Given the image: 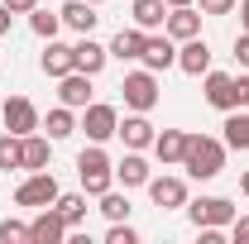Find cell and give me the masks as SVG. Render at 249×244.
<instances>
[{
    "label": "cell",
    "mask_w": 249,
    "mask_h": 244,
    "mask_svg": "<svg viewBox=\"0 0 249 244\" xmlns=\"http://www.w3.org/2000/svg\"><path fill=\"white\" fill-rule=\"evenodd\" d=\"M220 163H225V149H220L216 139H206V134H187V153H182V168L192 177H216Z\"/></svg>",
    "instance_id": "obj_1"
},
{
    "label": "cell",
    "mask_w": 249,
    "mask_h": 244,
    "mask_svg": "<svg viewBox=\"0 0 249 244\" xmlns=\"http://www.w3.org/2000/svg\"><path fill=\"white\" fill-rule=\"evenodd\" d=\"M77 177H82V187H87L91 196H106L115 168H110V158H106L101 149H82V158H77Z\"/></svg>",
    "instance_id": "obj_2"
},
{
    "label": "cell",
    "mask_w": 249,
    "mask_h": 244,
    "mask_svg": "<svg viewBox=\"0 0 249 244\" xmlns=\"http://www.w3.org/2000/svg\"><path fill=\"white\" fill-rule=\"evenodd\" d=\"M120 91H124V105L129 110H149L158 101V82H154V72H129L120 82Z\"/></svg>",
    "instance_id": "obj_3"
},
{
    "label": "cell",
    "mask_w": 249,
    "mask_h": 244,
    "mask_svg": "<svg viewBox=\"0 0 249 244\" xmlns=\"http://www.w3.org/2000/svg\"><path fill=\"white\" fill-rule=\"evenodd\" d=\"M58 201V177L53 173H34L29 182L15 192V206H53Z\"/></svg>",
    "instance_id": "obj_4"
},
{
    "label": "cell",
    "mask_w": 249,
    "mask_h": 244,
    "mask_svg": "<svg viewBox=\"0 0 249 244\" xmlns=\"http://www.w3.org/2000/svg\"><path fill=\"white\" fill-rule=\"evenodd\" d=\"M187 215H192L196 230H201V225H230V220H235V206H230L225 196H201V201L187 206Z\"/></svg>",
    "instance_id": "obj_5"
},
{
    "label": "cell",
    "mask_w": 249,
    "mask_h": 244,
    "mask_svg": "<svg viewBox=\"0 0 249 244\" xmlns=\"http://www.w3.org/2000/svg\"><path fill=\"white\" fill-rule=\"evenodd\" d=\"M0 115H5V129H10V134H19V139L38 129V110H34L24 96H10V101L0 105Z\"/></svg>",
    "instance_id": "obj_6"
},
{
    "label": "cell",
    "mask_w": 249,
    "mask_h": 244,
    "mask_svg": "<svg viewBox=\"0 0 249 244\" xmlns=\"http://www.w3.org/2000/svg\"><path fill=\"white\" fill-rule=\"evenodd\" d=\"M178 67H182L187 77H201V72L211 67V48H206L201 34H196V38H182V48H178Z\"/></svg>",
    "instance_id": "obj_7"
},
{
    "label": "cell",
    "mask_w": 249,
    "mask_h": 244,
    "mask_svg": "<svg viewBox=\"0 0 249 244\" xmlns=\"http://www.w3.org/2000/svg\"><path fill=\"white\" fill-rule=\"evenodd\" d=\"M206 101H211L216 110H235V105H240V87H235V77L211 72V77H206Z\"/></svg>",
    "instance_id": "obj_8"
},
{
    "label": "cell",
    "mask_w": 249,
    "mask_h": 244,
    "mask_svg": "<svg viewBox=\"0 0 249 244\" xmlns=\"http://www.w3.org/2000/svg\"><path fill=\"white\" fill-rule=\"evenodd\" d=\"M43 72L48 77H67V72H77V48H67V43H53L48 38V53H43Z\"/></svg>",
    "instance_id": "obj_9"
},
{
    "label": "cell",
    "mask_w": 249,
    "mask_h": 244,
    "mask_svg": "<svg viewBox=\"0 0 249 244\" xmlns=\"http://www.w3.org/2000/svg\"><path fill=\"white\" fill-rule=\"evenodd\" d=\"M82 129H87L96 144H101V139H110V134L120 129V120H115V110H110V105H87V120H82Z\"/></svg>",
    "instance_id": "obj_10"
},
{
    "label": "cell",
    "mask_w": 249,
    "mask_h": 244,
    "mask_svg": "<svg viewBox=\"0 0 249 244\" xmlns=\"http://www.w3.org/2000/svg\"><path fill=\"white\" fill-rule=\"evenodd\" d=\"M62 235H67V220H62L58 211H43V215L29 225V244H58Z\"/></svg>",
    "instance_id": "obj_11"
},
{
    "label": "cell",
    "mask_w": 249,
    "mask_h": 244,
    "mask_svg": "<svg viewBox=\"0 0 249 244\" xmlns=\"http://www.w3.org/2000/svg\"><path fill=\"white\" fill-rule=\"evenodd\" d=\"M149 196H154V206H182L187 201V187L178 182V177H149Z\"/></svg>",
    "instance_id": "obj_12"
},
{
    "label": "cell",
    "mask_w": 249,
    "mask_h": 244,
    "mask_svg": "<svg viewBox=\"0 0 249 244\" xmlns=\"http://www.w3.org/2000/svg\"><path fill=\"white\" fill-rule=\"evenodd\" d=\"M58 96H62L67 110H72V105H91V77H87V72H67Z\"/></svg>",
    "instance_id": "obj_13"
},
{
    "label": "cell",
    "mask_w": 249,
    "mask_h": 244,
    "mask_svg": "<svg viewBox=\"0 0 249 244\" xmlns=\"http://www.w3.org/2000/svg\"><path fill=\"white\" fill-rule=\"evenodd\" d=\"M168 34H173V38H196V34H201V15L187 10V5H173V10H168Z\"/></svg>",
    "instance_id": "obj_14"
},
{
    "label": "cell",
    "mask_w": 249,
    "mask_h": 244,
    "mask_svg": "<svg viewBox=\"0 0 249 244\" xmlns=\"http://www.w3.org/2000/svg\"><path fill=\"white\" fill-rule=\"evenodd\" d=\"M58 15H62V24H72V29H82V34H91L96 19H101V15L91 10V0H67Z\"/></svg>",
    "instance_id": "obj_15"
},
{
    "label": "cell",
    "mask_w": 249,
    "mask_h": 244,
    "mask_svg": "<svg viewBox=\"0 0 249 244\" xmlns=\"http://www.w3.org/2000/svg\"><path fill=\"white\" fill-rule=\"evenodd\" d=\"M19 168H34V173H43V168H48V139H38V134H24V139H19Z\"/></svg>",
    "instance_id": "obj_16"
},
{
    "label": "cell",
    "mask_w": 249,
    "mask_h": 244,
    "mask_svg": "<svg viewBox=\"0 0 249 244\" xmlns=\"http://www.w3.org/2000/svg\"><path fill=\"white\" fill-rule=\"evenodd\" d=\"M139 58L149 62V72H163V67L178 62V48H173L168 38H144V53H139Z\"/></svg>",
    "instance_id": "obj_17"
},
{
    "label": "cell",
    "mask_w": 249,
    "mask_h": 244,
    "mask_svg": "<svg viewBox=\"0 0 249 244\" xmlns=\"http://www.w3.org/2000/svg\"><path fill=\"white\" fill-rule=\"evenodd\" d=\"M115 134H120L129 149H144V144H154V124L144 120V110H139V115H129V120H124Z\"/></svg>",
    "instance_id": "obj_18"
},
{
    "label": "cell",
    "mask_w": 249,
    "mask_h": 244,
    "mask_svg": "<svg viewBox=\"0 0 249 244\" xmlns=\"http://www.w3.org/2000/svg\"><path fill=\"white\" fill-rule=\"evenodd\" d=\"M106 58H110V48H101V43H91V38H82V43H77V72L96 77V72L106 67Z\"/></svg>",
    "instance_id": "obj_19"
},
{
    "label": "cell",
    "mask_w": 249,
    "mask_h": 244,
    "mask_svg": "<svg viewBox=\"0 0 249 244\" xmlns=\"http://www.w3.org/2000/svg\"><path fill=\"white\" fill-rule=\"evenodd\" d=\"M134 24H139V29L168 24V0H134Z\"/></svg>",
    "instance_id": "obj_20"
},
{
    "label": "cell",
    "mask_w": 249,
    "mask_h": 244,
    "mask_svg": "<svg viewBox=\"0 0 249 244\" xmlns=\"http://www.w3.org/2000/svg\"><path fill=\"white\" fill-rule=\"evenodd\" d=\"M154 149H158V163H182V153H187V134H178V129H163L154 139Z\"/></svg>",
    "instance_id": "obj_21"
},
{
    "label": "cell",
    "mask_w": 249,
    "mask_h": 244,
    "mask_svg": "<svg viewBox=\"0 0 249 244\" xmlns=\"http://www.w3.org/2000/svg\"><path fill=\"white\" fill-rule=\"evenodd\" d=\"M115 177H120L124 187H144V182H149V163H144L139 153H124L120 168H115Z\"/></svg>",
    "instance_id": "obj_22"
},
{
    "label": "cell",
    "mask_w": 249,
    "mask_h": 244,
    "mask_svg": "<svg viewBox=\"0 0 249 244\" xmlns=\"http://www.w3.org/2000/svg\"><path fill=\"white\" fill-rule=\"evenodd\" d=\"M144 53V29H120L115 34V43H110V58H139Z\"/></svg>",
    "instance_id": "obj_23"
},
{
    "label": "cell",
    "mask_w": 249,
    "mask_h": 244,
    "mask_svg": "<svg viewBox=\"0 0 249 244\" xmlns=\"http://www.w3.org/2000/svg\"><path fill=\"white\" fill-rule=\"evenodd\" d=\"M225 144L230 149H249V115H230L225 120Z\"/></svg>",
    "instance_id": "obj_24"
},
{
    "label": "cell",
    "mask_w": 249,
    "mask_h": 244,
    "mask_svg": "<svg viewBox=\"0 0 249 244\" xmlns=\"http://www.w3.org/2000/svg\"><path fill=\"white\" fill-rule=\"evenodd\" d=\"M53 206H58V215L67 220V225H77V220L87 215V196H62V192H58V201H53Z\"/></svg>",
    "instance_id": "obj_25"
},
{
    "label": "cell",
    "mask_w": 249,
    "mask_h": 244,
    "mask_svg": "<svg viewBox=\"0 0 249 244\" xmlns=\"http://www.w3.org/2000/svg\"><path fill=\"white\" fill-rule=\"evenodd\" d=\"M29 24H34V34H38V38H53V34H58V24H62V15H48V10H29Z\"/></svg>",
    "instance_id": "obj_26"
},
{
    "label": "cell",
    "mask_w": 249,
    "mask_h": 244,
    "mask_svg": "<svg viewBox=\"0 0 249 244\" xmlns=\"http://www.w3.org/2000/svg\"><path fill=\"white\" fill-rule=\"evenodd\" d=\"M0 168H19V134H0Z\"/></svg>",
    "instance_id": "obj_27"
},
{
    "label": "cell",
    "mask_w": 249,
    "mask_h": 244,
    "mask_svg": "<svg viewBox=\"0 0 249 244\" xmlns=\"http://www.w3.org/2000/svg\"><path fill=\"white\" fill-rule=\"evenodd\" d=\"M101 211H106V220H129V201L115 196V192H106L101 196Z\"/></svg>",
    "instance_id": "obj_28"
},
{
    "label": "cell",
    "mask_w": 249,
    "mask_h": 244,
    "mask_svg": "<svg viewBox=\"0 0 249 244\" xmlns=\"http://www.w3.org/2000/svg\"><path fill=\"white\" fill-rule=\"evenodd\" d=\"M72 129H77V124H72L67 110H53V115H48V139H67Z\"/></svg>",
    "instance_id": "obj_29"
},
{
    "label": "cell",
    "mask_w": 249,
    "mask_h": 244,
    "mask_svg": "<svg viewBox=\"0 0 249 244\" xmlns=\"http://www.w3.org/2000/svg\"><path fill=\"white\" fill-rule=\"evenodd\" d=\"M0 240H5V244H24V240H29V225H19V220H5V225H0Z\"/></svg>",
    "instance_id": "obj_30"
},
{
    "label": "cell",
    "mask_w": 249,
    "mask_h": 244,
    "mask_svg": "<svg viewBox=\"0 0 249 244\" xmlns=\"http://www.w3.org/2000/svg\"><path fill=\"white\" fill-rule=\"evenodd\" d=\"M134 240H139V235H134L129 225H120V220H115V230L106 235V244H134Z\"/></svg>",
    "instance_id": "obj_31"
},
{
    "label": "cell",
    "mask_w": 249,
    "mask_h": 244,
    "mask_svg": "<svg viewBox=\"0 0 249 244\" xmlns=\"http://www.w3.org/2000/svg\"><path fill=\"white\" fill-rule=\"evenodd\" d=\"M235 0H201V15H230Z\"/></svg>",
    "instance_id": "obj_32"
},
{
    "label": "cell",
    "mask_w": 249,
    "mask_h": 244,
    "mask_svg": "<svg viewBox=\"0 0 249 244\" xmlns=\"http://www.w3.org/2000/svg\"><path fill=\"white\" fill-rule=\"evenodd\" d=\"M34 5H38V0H5V10H10V15H29Z\"/></svg>",
    "instance_id": "obj_33"
},
{
    "label": "cell",
    "mask_w": 249,
    "mask_h": 244,
    "mask_svg": "<svg viewBox=\"0 0 249 244\" xmlns=\"http://www.w3.org/2000/svg\"><path fill=\"white\" fill-rule=\"evenodd\" d=\"M230 235H235V244H249V215H245V220H235V230H230Z\"/></svg>",
    "instance_id": "obj_34"
},
{
    "label": "cell",
    "mask_w": 249,
    "mask_h": 244,
    "mask_svg": "<svg viewBox=\"0 0 249 244\" xmlns=\"http://www.w3.org/2000/svg\"><path fill=\"white\" fill-rule=\"evenodd\" d=\"M235 58L249 67V34H240V38H235Z\"/></svg>",
    "instance_id": "obj_35"
},
{
    "label": "cell",
    "mask_w": 249,
    "mask_h": 244,
    "mask_svg": "<svg viewBox=\"0 0 249 244\" xmlns=\"http://www.w3.org/2000/svg\"><path fill=\"white\" fill-rule=\"evenodd\" d=\"M235 87H240V105H249V77H240Z\"/></svg>",
    "instance_id": "obj_36"
},
{
    "label": "cell",
    "mask_w": 249,
    "mask_h": 244,
    "mask_svg": "<svg viewBox=\"0 0 249 244\" xmlns=\"http://www.w3.org/2000/svg\"><path fill=\"white\" fill-rule=\"evenodd\" d=\"M0 34H10V10L0 5Z\"/></svg>",
    "instance_id": "obj_37"
},
{
    "label": "cell",
    "mask_w": 249,
    "mask_h": 244,
    "mask_svg": "<svg viewBox=\"0 0 249 244\" xmlns=\"http://www.w3.org/2000/svg\"><path fill=\"white\" fill-rule=\"evenodd\" d=\"M240 19H245V34H249V0H240Z\"/></svg>",
    "instance_id": "obj_38"
},
{
    "label": "cell",
    "mask_w": 249,
    "mask_h": 244,
    "mask_svg": "<svg viewBox=\"0 0 249 244\" xmlns=\"http://www.w3.org/2000/svg\"><path fill=\"white\" fill-rule=\"evenodd\" d=\"M240 187H245V196H249V173H245V177H240Z\"/></svg>",
    "instance_id": "obj_39"
},
{
    "label": "cell",
    "mask_w": 249,
    "mask_h": 244,
    "mask_svg": "<svg viewBox=\"0 0 249 244\" xmlns=\"http://www.w3.org/2000/svg\"><path fill=\"white\" fill-rule=\"evenodd\" d=\"M168 5H192V0H168Z\"/></svg>",
    "instance_id": "obj_40"
},
{
    "label": "cell",
    "mask_w": 249,
    "mask_h": 244,
    "mask_svg": "<svg viewBox=\"0 0 249 244\" xmlns=\"http://www.w3.org/2000/svg\"><path fill=\"white\" fill-rule=\"evenodd\" d=\"M0 105H5V96H0Z\"/></svg>",
    "instance_id": "obj_41"
},
{
    "label": "cell",
    "mask_w": 249,
    "mask_h": 244,
    "mask_svg": "<svg viewBox=\"0 0 249 244\" xmlns=\"http://www.w3.org/2000/svg\"><path fill=\"white\" fill-rule=\"evenodd\" d=\"M91 5H101V0H91Z\"/></svg>",
    "instance_id": "obj_42"
}]
</instances>
